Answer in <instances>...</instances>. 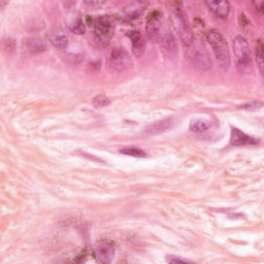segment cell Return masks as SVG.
I'll return each instance as SVG.
<instances>
[{"label": "cell", "mask_w": 264, "mask_h": 264, "mask_svg": "<svg viewBox=\"0 0 264 264\" xmlns=\"http://www.w3.org/2000/svg\"><path fill=\"white\" fill-rule=\"evenodd\" d=\"M206 39L214 51L219 68L222 71L228 70L230 65V54L225 37L218 29H210L206 33Z\"/></svg>", "instance_id": "obj_1"}, {"label": "cell", "mask_w": 264, "mask_h": 264, "mask_svg": "<svg viewBox=\"0 0 264 264\" xmlns=\"http://www.w3.org/2000/svg\"><path fill=\"white\" fill-rule=\"evenodd\" d=\"M233 53L239 72L247 74L252 71V58L249 45L243 36H236L233 41Z\"/></svg>", "instance_id": "obj_2"}, {"label": "cell", "mask_w": 264, "mask_h": 264, "mask_svg": "<svg viewBox=\"0 0 264 264\" xmlns=\"http://www.w3.org/2000/svg\"><path fill=\"white\" fill-rule=\"evenodd\" d=\"M92 26L94 27V36L97 44L101 47L108 46L114 35L115 30V25L112 19L108 16L98 17L96 19H93Z\"/></svg>", "instance_id": "obj_3"}, {"label": "cell", "mask_w": 264, "mask_h": 264, "mask_svg": "<svg viewBox=\"0 0 264 264\" xmlns=\"http://www.w3.org/2000/svg\"><path fill=\"white\" fill-rule=\"evenodd\" d=\"M171 4H173L174 14L176 16V20L178 24V31L182 39V43L185 47H190L192 46V43H193V32L189 25L186 12H185L182 3L174 2Z\"/></svg>", "instance_id": "obj_4"}, {"label": "cell", "mask_w": 264, "mask_h": 264, "mask_svg": "<svg viewBox=\"0 0 264 264\" xmlns=\"http://www.w3.org/2000/svg\"><path fill=\"white\" fill-rule=\"evenodd\" d=\"M110 66L117 71H125L132 67V60L127 53L122 48H116L110 55Z\"/></svg>", "instance_id": "obj_5"}, {"label": "cell", "mask_w": 264, "mask_h": 264, "mask_svg": "<svg viewBox=\"0 0 264 264\" xmlns=\"http://www.w3.org/2000/svg\"><path fill=\"white\" fill-rule=\"evenodd\" d=\"M93 255L100 263H110L115 255V246L111 241L102 240L95 246Z\"/></svg>", "instance_id": "obj_6"}, {"label": "cell", "mask_w": 264, "mask_h": 264, "mask_svg": "<svg viewBox=\"0 0 264 264\" xmlns=\"http://www.w3.org/2000/svg\"><path fill=\"white\" fill-rule=\"evenodd\" d=\"M160 27H161V14L160 11L154 10L148 17L146 31L148 37L152 43H157L160 37Z\"/></svg>", "instance_id": "obj_7"}, {"label": "cell", "mask_w": 264, "mask_h": 264, "mask_svg": "<svg viewBox=\"0 0 264 264\" xmlns=\"http://www.w3.org/2000/svg\"><path fill=\"white\" fill-rule=\"evenodd\" d=\"M48 38L50 43L58 50H64L68 45V37L65 31L61 28H54L49 35Z\"/></svg>", "instance_id": "obj_8"}, {"label": "cell", "mask_w": 264, "mask_h": 264, "mask_svg": "<svg viewBox=\"0 0 264 264\" xmlns=\"http://www.w3.org/2000/svg\"><path fill=\"white\" fill-rule=\"evenodd\" d=\"M174 126V120L173 119H165V120H161L155 122L151 125H149L146 129H144L143 133L146 135H156V134H160L163 133V132L167 131L171 127Z\"/></svg>", "instance_id": "obj_9"}, {"label": "cell", "mask_w": 264, "mask_h": 264, "mask_svg": "<svg viewBox=\"0 0 264 264\" xmlns=\"http://www.w3.org/2000/svg\"><path fill=\"white\" fill-rule=\"evenodd\" d=\"M191 59L199 69L208 70L210 68V60L202 49H194L191 54Z\"/></svg>", "instance_id": "obj_10"}, {"label": "cell", "mask_w": 264, "mask_h": 264, "mask_svg": "<svg viewBox=\"0 0 264 264\" xmlns=\"http://www.w3.org/2000/svg\"><path fill=\"white\" fill-rule=\"evenodd\" d=\"M128 36L131 39L132 51H133L134 56H142L144 49H146V42H144L142 35L138 31H131L128 33Z\"/></svg>", "instance_id": "obj_11"}, {"label": "cell", "mask_w": 264, "mask_h": 264, "mask_svg": "<svg viewBox=\"0 0 264 264\" xmlns=\"http://www.w3.org/2000/svg\"><path fill=\"white\" fill-rule=\"evenodd\" d=\"M230 142L233 146H246V144H255L257 141L255 138L244 133L243 131L233 128L230 134Z\"/></svg>", "instance_id": "obj_12"}, {"label": "cell", "mask_w": 264, "mask_h": 264, "mask_svg": "<svg viewBox=\"0 0 264 264\" xmlns=\"http://www.w3.org/2000/svg\"><path fill=\"white\" fill-rule=\"evenodd\" d=\"M208 5L209 9L214 12V15H216L220 19H226L229 15L230 11V5L227 1H208L206 2Z\"/></svg>", "instance_id": "obj_13"}, {"label": "cell", "mask_w": 264, "mask_h": 264, "mask_svg": "<svg viewBox=\"0 0 264 264\" xmlns=\"http://www.w3.org/2000/svg\"><path fill=\"white\" fill-rule=\"evenodd\" d=\"M160 44L162 49L167 53H176L178 50L177 39L171 32H166L161 36Z\"/></svg>", "instance_id": "obj_14"}, {"label": "cell", "mask_w": 264, "mask_h": 264, "mask_svg": "<svg viewBox=\"0 0 264 264\" xmlns=\"http://www.w3.org/2000/svg\"><path fill=\"white\" fill-rule=\"evenodd\" d=\"M26 50H27V52H29L31 55H37L45 52L46 45L42 39L39 38H29L28 41L26 42Z\"/></svg>", "instance_id": "obj_15"}, {"label": "cell", "mask_w": 264, "mask_h": 264, "mask_svg": "<svg viewBox=\"0 0 264 264\" xmlns=\"http://www.w3.org/2000/svg\"><path fill=\"white\" fill-rule=\"evenodd\" d=\"M146 6H147V3H144V2H139V1L132 2L125 7L124 11L129 18H137L144 10V8H146Z\"/></svg>", "instance_id": "obj_16"}, {"label": "cell", "mask_w": 264, "mask_h": 264, "mask_svg": "<svg viewBox=\"0 0 264 264\" xmlns=\"http://www.w3.org/2000/svg\"><path fill=\"white\" fill-rule=\"evenodd\" d=\"M212 126V122L206 119H195V120L190 122L189 128L191 131L196 132V133H200V132H204L209 129Z\"/></svg>", "instance_id": "obj_17"}, {"label": "cell", "mask_w": 264, "mask_h": 264, "mask_svg": "<svg viewBox=\"0 0 264 264\" xmlns=\"http://www.w3.org/2000/svg\"><path fill=\"white\" fill-rule=\"evenodd\" d=\"M256 63L258 68L260 70V73H263V44L261 39H258V42L256 44Z\"/></svg>", "instance_id": "obj_18"}, {"label": "cell", "mask_w": 264, "mask_h": 264, "mask_svg": "<svg viewBox=\"0 0 264 264\" xmlns=\"http://www.w3.org/2000/svg\"><path fill=\"white\" fill-rule=\"evenodd\" d=\"M68 26L70 31H72L73 33L83 34L85 32V24L81 18H76L75 20H72Z\"/></svg>", "instance_id": "obj_19"}, {"label": "cell", "mask_w": 264, "mask_h": 264, "mask_svg": "<svg viewBox=\"0 0 264 264\" xmlns=\"http://www.w3.org/2000/svg\"><path fill=\"white\" fill-rule=\"evenodd\" d=\"M121 153L128 155V156H132V157H136V158H143L147 156V153L144 152L143 150L136 148V147H128V148H124L121 150Z\"/></svg>", "instance_id": "obj_20"}, {"label": "cell", "mask_w": 264, "mask_h": 264, "mask_svg": "<svg viewBox=\"0 0 264 264\" xmlns=\"http://www.w3.org/2000/svg\"><path fill=\"white\" fill-rule=\"evenodd\" d=\"M93 105L95 108L99 109V108H104V107H108V105L111 104V100L109 97H107L105 95H97L93 98Z\"/></svg>", "instance_id": "obj_21"}, {"label": "cell", "mask_w": 264, "mask_h": 264, "mask_svg": "<svg viewBox=\"0 0 264 264\" xmlns=\"http://www.w3.org/2000/svg\"><path fill=\"white\" fill-rule=\"evenodd\" d=\"M167 261H168L169 263H183V262H186V263H188V262H190L189 260H185V259L178 258V257H174V256H170V257H168Z\"/></svg>", "instance_id": "obj_22"}]
</instances>
